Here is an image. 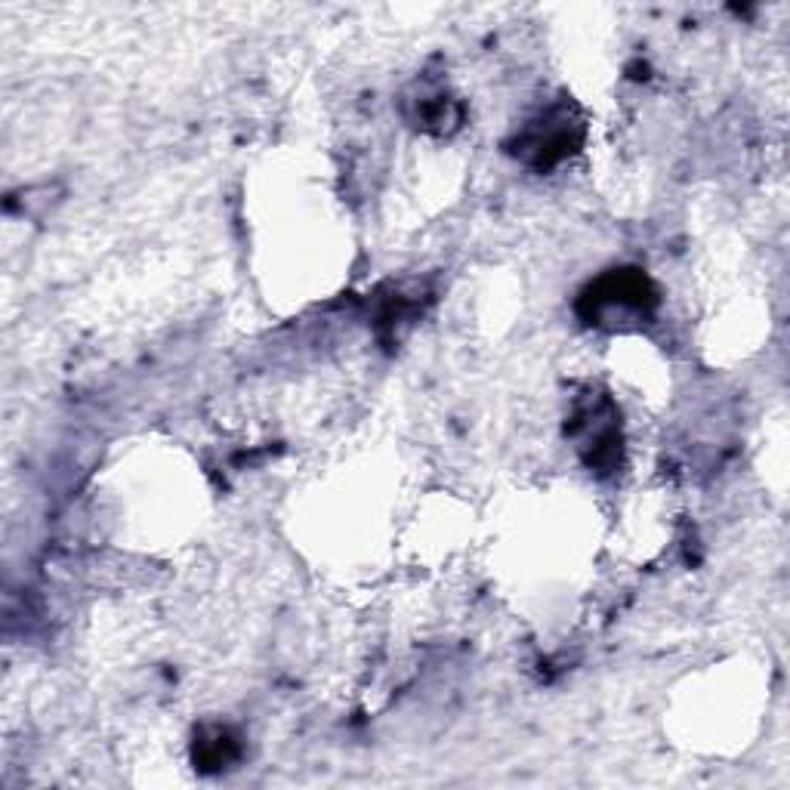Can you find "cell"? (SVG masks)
Masks as SVG:
<instances>
[{
    "instance_id": "cell-1",
    "label": "cell",
    "mask_w": 790,
    "mask_h": 790,
    "mask_svg": "<svg viewBox=\"0 0 790 790\" xmlns=\"http://www.w3.org/2000/svg\"><path fill=\"white\" fill-rule=\"evenodd\" d=\"M238 757V747L229 729H210L198 741V760L207 769H223V763H232Z\"/></svg>"
}]
</instances>
